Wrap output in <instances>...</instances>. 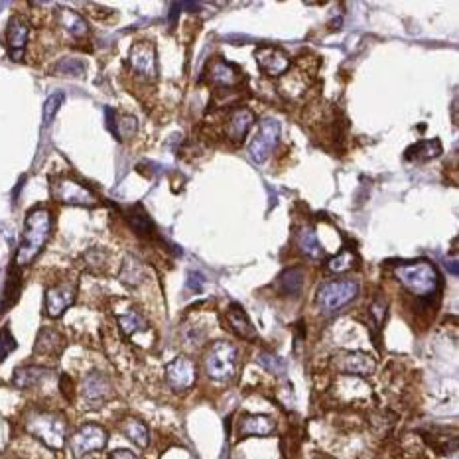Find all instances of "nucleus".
Instances as JSON below:
<instances>
[{"label": "nucleus", "mask_w": 459, "mask_h": 459, "mask_svg": "<svg viewBox=\"0 0 459 459\" xmlns=\"http://www.w3.org/2000/svg\"><path fill=\"white\" fill-rule=\"evenodd\" d=\"M49 375H51V369L48 367H39V365H26V367H18L14 371V377H12V382L16 389H34L38 386L39 382L46 381Z\"/></svg>", "instance_id": "21"}, {"label": "nucleus", "mask_w": 459, "mask_h": 459, "mask_svg": "<svg viewBox=\"0 0 459 459\" xmlns=\"http://www.w3.org/2000/svg\"><path fill=\"white\" fill-rule=\"evenodd\" d=\"M16 347H18V343L14 339L10 327H2V329H0V363L4 361Z\"/></svg>", "instance_id": "36"}, {"label": "nucleus", "mask_w": 459, "mask_h": 459, "mask_svg": "<svg viewBox=\"0 0 459 459\" xmlns=\"http://www.w3.org/2000/svg\"><path fill=\"white\" fill-rule=\"evenodd\" d=\"M394 276L416 298H434L440 292V272L430 260H414V263L401 264L394 268Z\"/></svg>", "instance_id": "2"}, {"label": "nucleus", "mask_w": 459, "mask_h": 459, "mask_svg": "<svg viewBox=\"0 0 459 459\" xmlns=\"http://www.w3.org/2000/svg\"><path fill=\"white\" fill-rule=\"evenodd\" d=\"M254 122V115L253 111H249V108L239 107L234 108L233 113L229 115V120H227V138H231L233 142H241L244 137H246V132L251 130Z\"/></svg>", "instance_id": "20"}, {"label": "nucleus", "mask_w": 459, "mask_h": 459, "mask_svg": "<svg viewBox=\"0 0 459 459\" xmlns=\"http://www.w3.org/2000/svg\"><path fill=\"white\" fill-rule=\"evenodd\" d=\"M81 394H83V401L87 402L91 408H99L113 396V384L103 372L93 371L83 379Z\"/></svg>", "instance_id": "14"}, {"label": "nucleus", "mask_w": 459, "mask_h": 459, "mask_svg": "<svg viewBox=\"0 0 459 459\" xmlns=\"http://www.w3.org/2000/svg\"><path fill=\"white\" fill-rule=\"evenodd\" d=\"M384 315H386V300L375 298L371 306H369V317L372 320L377 329H381L382 322H384Z\"/></svg>", "instance_id": "37"}, {"label": "nucleus", "mask_w": 459, "mask_h": 459, "mask_svg": "<svg viewBox=\"0 0 459 459\" xmlns=\"http://www.w3.org/2000/svg\"><path fill=\"white\" fill-rule=\"evenodd\" d=\"M111 459H137V455L128 450H117L111 453Z\"/></svg>", "instance_id": "40"}, {"label": "nucleus", "mask_w": 459, "mask_h": 459, "mask_svg": "<svg viewBox=\"0 0 459 459\" xmlns=\"http://www.w3.org/2000/svg\"><path fill=\"white\" fill-rule=\"evenodd\" d=\"M128 65L144 81H150V83L156 81L158 58L154 44L152 42H137L128 51Z\"/></svg>", "instance_id": "9"}, {"label": "nucleus", "mask_w": 459, "mask_h": 459, "mask_svg": "<svg viewBox=\"0 0 459 459\" xmlns=\"http://www.w3.org/2000/svg\"><path fill=\"white\" fill-rule=\"evenodd\" d=\"M258 363L263 365L268 372H272L276 377H284L286 375V363L280 357H276L272 353H260L258 355Z\"/></svg>", "instance_id": "34"}, {"label": "nucleus", "mask_w": 459, "mask_h": 459, "mask_svg": "<svg viewBox=\"0 0 459 459\" xmlns=\"http://www.w3.org/2000/svg\"><path fill=\"white\" fill-rule=\"evenodd\" d=\"M278 290L284 296H298L302 292L303 288V268L302 266H292V268H286L278 280H276Z\"/></svg>", "instance_id": "26"}, {"label": "nucleus", "mask_w": 459, "mask_h": 459, "mask_svg": "<svg viewBox=\"0 0 459 459\" xmlns=\"http://www.w3.org/2000/svg\"><path fill=\"white\" fill-rule=\"evenodd\" d=\"M118 278H120V282L128 284V286H138V284L144 282V266L138 258L128 256L122 264V270H120Z\"/></svg>", "instance_id": "31"}, {"label": "nucleus", "mask_w": 459, "mask_h": 459, "mask_svg": "<svg viewBox=\"0 0 459 459\" xmlns=\"http://www.w3.org/2000/svg\"><path fill=\"white\" fill-rule=\"evenodd\" d=\"M359 294V284L351 278H341V280H332L320 286L315 303L320 308V312L325 315L339 312L347 303H351Z\"/></svg>", "instance_id": "5"}, {"label": "nucleus", "mask_w": 459, "mask_h": 459, "mask_svg": "<svg viewBox=\"0 0 459 459\" xmlns=\"http://www.w3.org/2000/svg\"><path fill=\"white\" fill-rule=\"evenodd\" d=\"M108 117V128L111 132L118 138V140H128L137 134L138 125L137 118L130 115H117L115 111H107Z\"/></svg>", "instance_id": "23"}, {"label": "nucleus", "mask_w": 459, "mask_h": 459, "mask_svg": "<svg viewBox=\"0 0 459 459\" xmlns=\"http://www.w3.org/2000/svg\"><path fill=\"white\" fill-rule=\"evenodd\" d=\"M54 71L58 75H65V77H79L85 73V61L77 58H63L56 63Z\"/></svg>", "instance_id": "32"}, {"label": "nucleus", "mask_w": 459, "mask_h": 459, "mask_svg": "<svg viewBox=\"0 0 459 459\" xmlns=\"http://www.w3.org/2000/svg\"><path fill=\"white\" fill-rule=\"evenodd\" d=\"M49 184H51V186H49L51 197H54L56 201H59V203L79 207H95L99 203V197L95 196L89 187L79 184L75 180H71V177H51Z\"/></svg>", "instance_id": "6"}, {"label": "nucleus", "mask_w": 459, "mask_h": 459, "mask_svg": "<svg viewBox=\"0 0 459 459\" xmlns=\"http://www.w3.org/2000/svg\"><path fill=\"white\" fill-rule=\"evenodd\" d=\"M203 284H206V280H203L201 274L189 272V276H187V288H189V290H194V292H201V290H203Z\"/></svg>", "instance_id": "39"}, {"label": "nucleus", "mask_w": 459, "mask_h": 459, "mask_svg": "<svg viewBox=\"0 0 459 459\" xmlns=\"http://www.w3.org/2000/svg\"><path fill=\"white\" fill-rule=\"evenodd\" d=\"M227 323H229L231 332L237 333L241 339H246V341H256L258 339L253 322L249 320V315H246L241 303L233 302L227 308Z\"/></svg>", "instance_id": "17"}, {"label": "nucleus", "mask_w": 459, "mask_h": 459, "mask_svg": "<svg viewBox=\"0 0 459 459\" xmlns=\"http://www.w3.org/2000/svg\"><path fill=\"white\" fill-rule=\"evenodd\" d=\"M276 430V422L270 416L264 414H244L239 422V438H249V436H270Z\"/></svg>", "instance_id": "18"}, {"label": "nucleus", "mask_w": 459, "mask_h": 459, "mask_svg": "<svg viewBox=\"0 0 459 459\" xmlns=\"http://www.w3.org/2000/svg\"><path fill=\"white\" fill-rule=\"evenodd\" d=\"M333 367L339 372H347V375H355V377H369L377 369V361L369 353L343 351L335 355Z\"/></svg>", "instance_id": "12"}, {"label": "nucleus", "mask_w": 459, "mask_h": 459, "mask_svg": "<svg viewBox=\"0 0 459 459\" xmlns=\"http://www.w3.org/2000/svg\"><path fill=\"white\" fill-rule=\"evenodd\" d=\"M197 379V367L186 355H180L166 365V382L176 392L189 391Z\"/></svg>", "instance_id": "11"}, {"label": "nucleus", "mask_w": 459, "mask_h": 459, "mask_svg": "<svg viewBox=\"0 0 459 459\" xmlns=\"http://www.w3.org/2000/svg\"><path fill=\"white\" fill-rule=\"evenodd\" d=\"M280 138V122L276 118H264L258 125V130L254 134L253 142L249 144V158L254 164H264L272 156L274 148Z\"/></svg>", "instance_id": "7"}, {"label": "nucleus", "mask_w": 459, "mask_h": 459, "mask_svg": "<svg viewBox=\"0 0 459 459\" xmlns=\"http://www.w3.org/2000/svg\"><path fill=\"white\" fill-rule=\"evenodd\" d=\"M49 233H51V213L46 207H34L26 215L24 223V233L20 241L18 253L14 258V264L18 268L30 266L38 258V254L44 251V246L48 243Z\"/></svg>", "instance_id": "1"}, {"label": "nucleus", "mask_w": 459, "mask_h": 459, "mask_svg": "<svg viewBox=\"0 0 459 459\" xmlns=\"http://www.w3.org/2000/svg\"><path fill=\"white\" fill-rule=\"evenodd\" d=\"M63 101H65L63 93H54V95H49L46 105H44V127H49V125H51V120L58 115V111L59 107L63 105Z\"/></svg>", "instance_id": "35"}, {"label": "nucleus", "mask_w": 459, "mask_h": 459, "mask_svg": "<svg viewBox=\"0 0 459 459\" xmlns=\"http://www.w3.org/2000/svg\"><path fill=\"white\" fill-rule=\"evenodd\" d=\"M441 154V142L438 138H432V140H420L416 144H412L406 152L404 158L412 160V162H428L434 160Z\"/></svg>", "instance_id": "24"}, {"label": "nucleus", "mask_w": 459, "mask_h": 459, "mask_svg": "<svg viewBox=\"0 0 459 459\" xmlns=\"http://www.w3.org/2000/svg\"><path fill=\"white\" fill-rule=\"evenodd\" d=\"M120 430L127 436L128 440L134 441L138 448H146L150 441V432H148L146 424L138 418H127L120 424Z\"/></svg>", "instance_id": "29"}, {"label": "nucleus", "mask_w": 459, "mask_h": 459, "mask_svg": "<svg viewBox=\"0 0 459 459\" xmlns=\"http://www.w3.org/2000/svg\"><path fill=\"white\" fill-rule=\"evenodd\" d=\"M58 24L61 28L68 32L71 38H85L89 32V26L85 18L75 12V10L69 8H59L58 10Z\"/></svg>", "instance_id": "22"}, {"label": "nucleus", "mask_w": 459, "mask_h": 459, "mask_svg": "<svg viewBox=\"0 0 459 459\" xmlns=\"http://www.w3.org/2000/svg\"><path fill=\"white\" fill-rule=\"evenodd\" d=\"M30 26L22 16H12L6 26V48H8L10 58L20 61L24 56V48L28 44Z\"/></svg>", "instance_id": "16"}, {"label": "nucleus", "mask_w": 459, "mask_h": 459, "mask_svg": "<svg viewBox=\"0 0 459 459\" xmlns=\"http://www.w3.org/2000/svg\"><path fill=\"white\" fill-rule=\"evenodd\" d=\"M24 428L51 450H61L65 446L68 422L58 412L30 410L24 418Z\"/></svg>", "instance_id": "3"}, {"label": "nucleus", "mask_w": 459, "mask_h": 459, "mask_svg": "<svg viewBox=\"0 0 459 459\" xmlns=\"http://www.w3.org/2000/svg\"><path fill=\"white\" fill-rule=\"evenodd\" d=\"M65 347V337L54 329V327H42V332L36 337L34 345V355H44V357H58Z\"/></svg>", "instance_id": "19"}, {"label": "nucleus", "mask_w": 459, "mask_h": 459, "mask_svg": "<svg viewBox=\"0 0 459 459\" xmlns=\"http://www.w3.org/2000/svg\"><path fill=\"white\" fill-rule=\"evenodd\" d=\"M207 79L211 85L223 89H234L243 83V71L237 68L234 63H229L225 59L217 58L209 63Z\"/></svg>", "instance_id": "15"}, {"label": "nucleus", "mask_w": 459, "mask_h": 459, "mask_svg": "<svg viewBox=\"0 0 459 459\" xmlns=\"http://www.w3.org/2000/svg\"><path fill=\"white\" fill-rule=\"evenodd\" d=\"M75 298H77V282L75 280H71V282L65 280V282L49 286L46 290V303H44L48 317H54V320L61 317L65 310H69L75 303Z\"/></svg>", "instance_id": "10"}, {"label": "nucleus", "mask_w": 459, "mask_h": 459, "mask_svg": "<svg viewBox=\"0 0 459 459\" xmlns=\"http://www.w3.org/2000/svg\"><path fill=\"white\" fill-rule=\"evenodd\" d=\"M127 219L130 227H132V231L140 234V237L152 239V237L156 234V227H154L152 219H150V215L144 211V207L142 206L130 207L127 211Z\"/></svg>", "instance_id": "27"}, {"label": "nucleus", "mask_w": 459, "mask_h": 459, "mask_svg": "<svg viewBox=\"0 0 459 459\" xmlns=\"http://www.w3.org/2000/svg\"><path fill=\"white\" fill-rule=\"evenodd\" d=\"M256 63L263 73L270 77H282L284 73L290 69V58L282 48L276 46H260L254 51Z\"/></svg>", "instance_id": "13"}, {"label": "nucleus", "mask_w": 459, "mask_h": 459, "mask_svg": "<svg viewBox=\"0 0 459 459\" xmlns=\"http://www.w3.org/2000/svg\"><path fill=\"white\" fill-rule=\"evenodd\" d=\"M355 266V254L351 251H341L337 256L327 260V270L329 272H345Z\"/></svg>", "instance_id": "33"}, {"label": "nucleus", "mask_w": 459, "mask_h": 459, "mask_svg": "<svg viewBox=\"0 0 459 459\" xmlns=\"http://www.w3.org/2000/svg\"><path fill=\"white\" fill-rule=\"evenodd\" d=\"M20 290H22L20 268L16 264H12L8 270V278H6V286H4V294H2V302H0V313H4L6 310H10L14 303L18 302Z\"/></svg>", "instance_id": "25"}, {"label": "nucleus", "mask_w": 459, "mask_h": 459, "mask_svg": "<svg viewBox=\"0 0 459 459\" xmlns=\"http://www.w3.org/2000/svg\"><path fill=\"white\" fill-rule=\"evenodd\" d=\"M237 359H239V351L231 341H215L209 351L206 353V365L207 377L215 382H231L237 375Z\"/></svg>", "instance_id": "4"}, {"label": "nucleus", "mask_w": 459, "mask_h": 459, "mask_svg": "<svg viewBox=\"0 0 459 459\" xmlns=\"http://www.w3.org/2000/svg\"><path fill=\"white\" fill-rule=\"evenodd\" d=\"M108 434L103 426L99 424H85L81 426L69 440V450L73 453V458L81 459L87 453L103 450L107 446Z\"/></svg>", "instance_id": "8"}, {"label": "nucleus", "mask_w": 459, "mask_h": 459, "mask_svg": "<svg viewBox=\"0 0 459 459\" xmlns=\"http://www.w3.org/2000/svg\"><path fill=\"white\" fill-rule=\"evenodd\" d=\"M118 325H120V332L125 333L127 337H132L137 333L148 332V322L137 312V310H128V312L120 313L117 317Z\"/></svg>", "instance_id": "30"}, {"label": "nucleus", "mask_w": 459, "mask_h": 459, "mask_svg": "<svg viewBox=\"0 0 459 459\" xmlns=\"http://www.w3.org/2000/svg\"><path fill=\"white\" fill-rule=\"evenodd\" d=\"M59 389H61V394H63V396H65L69 402L73 401L75 386H73V381L69 379L68 375H61V379H59Z\"/></svg>", "instance_id": "38"}, {"label": "nucleus", "mask_w": 459, "mask_h": 459, "mask_svg": "<svg viewBox=\"0 0 459 459\" xmlns=\"http://www.w3.org/2000/svg\"><path fill=\"white\" fill-rule=\"evenodd\" d=\"M446 268H450L451 274H458V263H450V266H446Z\"/></svg>", "instance_id": "41"}, {"label": "nucleus", "mask_w": 459, "mask_h": 459, "mask_svg": "<svg viewBox=\"0 0 459 459\" xmlns=\"http://www.w3.org/2000/svg\"><path fill=\"white\" fill-rule=\"evenodd\" d=\"M296 244H298L300 253L306 254L308 258L320 260L323 256L322 244L317 241V234H315L312 227H303V229H300V233L296 234Z\"/></svg>", "instance_id": "28"}]
</instances>
